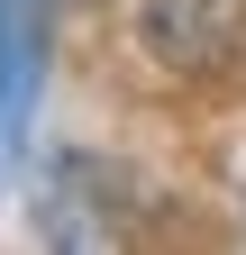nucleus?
I'll list each match as a JSON object with an SVG mask.
<instances>
[{
  "instance_id": "f257e3e1",
  "label": "nucleus",
  "mask_w": 246,
  "mask_h": 255,
  "mask_svg": "<svg viewBox=\"0 0 246 255\" xmlns=\"http://www.w3.org/2000/svg\"><path fill=\"white\" fill-rule=\"evenodd\" d=\"M137 27L173 73H219L246 37V0H146Z\"/></svg>"
},
{
  "instance_id": "f03ea898",
  "label": "nucleus",
  "mask_w": 246,
  "mask_h": 255,
  "mask_svg": "<svg viewBox=\"0 0 246 255\" xmlns=\"http://www.w3.org/2000/svg\"><path fill=\"white\" fill-rule=\"evenodd\" d=\"M37 228H46V255H119L110 246V210H101V191L82 182V164H64V173L46 182Z\"/></svg>"
},
{
  "instance_id": "7ed1b4c3",
  "label": "nucleus",
  "mask_w": 246,
  "mask_h": 255,
  "mask_svg": "<svg viewBox=\"0 0 246 255\" xmlns=\"http://www.w3.org/2000/svg\"><path fill=\"white\" fill-rule=\"evenodd\" d=\"M37 64H46L37 0H0V137H18V119H27V91H37Z\"/></svg>"
}]
</instances>
